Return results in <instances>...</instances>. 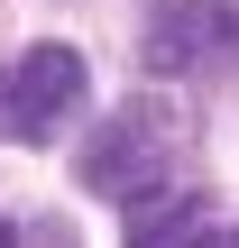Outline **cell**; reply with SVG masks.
<instances>
[{
	"instance_id": "5",
	"label": "cell",
	"mask_w": 239,
	"mask_h": 248,
	"mask_svg": "<svg viewBox=\"0 0 239 248\" xmlns=\"http://www.w3.org/2000/svg\"><path fill=\"white\" fill-rule=\"evenodd\" d=\"M0 248H18V230H9V221H0Z\"/></svg>"
},
{
	"instance_id": "6",
	"label": "cell",
	"mask_w": 239,
	"mask_h": 248,
	"mask_svg": "<svg viewBox=\"0 0 239 248\" xmlns=\"http://www.w3.org/2000/svg\"><path fill=\"white\" fill-rule=\"evenodd\" d=\"M221 248H239V230H230V239H221Z\"/></svg>"
},
{
	"instance_id": "1",
	"label": "cell",
	"mask_w": 239,
	"mask_h": 248,
	"mask_svg": "<svg viewBox=\"0 0 239 248\" xmlns=\"http://www.w3.org/2000/svg\"><path fill=\"white\" fill-rule=\"evenodd\" d=\"M83 193H101V202H129V212H157V202H175V184H184V120L166 110V101H129L111 129H92V147H83Z\"/></svg>"
},
{
	"instance_id": "3",
	"label": "cell",
	"mask_w": 239,
	"mask_h": 248,
	"mask_svg": "<svg viewBox=\"0 0 239 248\" xmlns=\"http://www.w3.org/2000/svg\"><path fill=\"white\" fill-rule=\"evenodd\" d=\"M147 74H221L239 64V0H166L138 37Z\"/></svg>"
},
{
	"instance_id": "4",
	"label": "cell",
	"mask_w": 239,
	"mask_h": 248,
	"mask_svg": "<svg viewBox=\"0 0 239 248\" xmlns=\"http://www.w3.org/2000/svg\"><path fill=\"white\" fill-rule=\"evenodd\" d=\"M138 248H221L193 212H175V202H157V212H138Z\"/></svg>"
},
{
	"instance_id": "2",
	"label": "cell",
	"mask_w": 239,
	"mask_h": 248,
	"mask_svg": "<svg viewBox=\"0 0 239 248\" xmlns=\"http://www.w3.org/2000/svg\"><path fill=\"white\" fill-rule=\"evenodd\" d=\"M83 101H92V74H83L74 46H28V55L0 74V129H9V138H55Z\"/></svg>"
}]
</instances>
